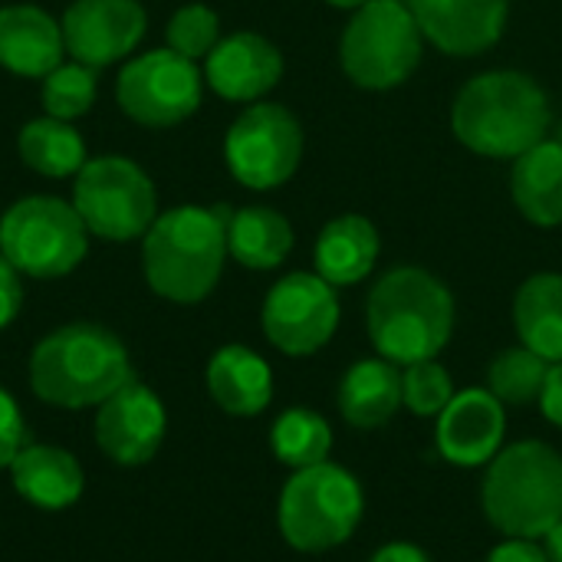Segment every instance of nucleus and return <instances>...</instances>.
Here are the masks:
<instances>
[{
  "label": "nucleus",
  "mask_w": 562,
  "mask_h": 562,
  "mask_svg": "<svg viewBox=\"0 0 562 562\" xmlns=\"http://www.w3.org/2000/svg\"><path fill=\"white\" fill-rule=\"evenodd\" d=\"M481 504L510 540H543L562 520V454L543 441L501 448L487 464Z\"/></svg>",
  "instance_id": "nucleus-5"
},
{
  "label": "nucleus",
  "mask_w": 562,
  "mask_h": 562,
  "mask_svg": "<svg viewBox=\"0 0 562 562\" xmlns=\"http://www.w3.org/2000/svg\"><path fill=\"white\" fill-rule=\"evenodd\" d=\"M507 405L491 389L454 392L438 415V451L454 468H484L504 448Z\"/></svg>",
  "instance_id": "nucleus-15"
},
{
  "label": "nucleus",
  "mask_w": 562,
  "mask_h": 562,
  "mask_svg": "<svg viewBox=\"0 0 562 562\" xmlns=\"http://www.w3.org/2000/svg\"><path fill=\"white\" fill-rule=\"evenodd\" d=\"M484 562H550V557L543 547H537V540H510L507 537V543L491 550V557Z\"/></svg>",
  "instance_id": "nucleus-35"
},
{
  "label": "nucleus",
  "mask_w": 562,
  "mask_h": 562,
  "mask_svg": "<svg viewBox=\"0 0 562 562\" xmlns=\"http://www.w3.org/2000/svg\"><path fill=\"white\" fill-rule=\"evenodd\" d=\"M369 562H431V557L415 543L395 540V543H385L382 550H375Z\"/></svg>",
  "instance_id": "nucleus-36"
},
{
  "label": "nucleus",
  "mask_w": 562,
  "mask_h": 562,
  "mask_svg": "<svg viewBox=\"0 0 562 562\" xmlns=\"http://www.w3.org/2000/svg\"><path fill=\"white\" fill-rule=\"evenodd\" d=\"M72 207L89 234L125 244L148 234L158 217L155 181L125 155L89 158L72 184Z\"/></svg>",
  "instance_id": "nucleus-9"
},
{
  "label": "nucleus",
  "mask_w": 562,
  "mask_h": 562,
  "mask_svg": "<svg viewBox=\"0 0 562 562\" xmlns=\"http://www.w3.org/2000/svg\"><path fill=\"white\" fill-rule=\"evenodd\" d=\"M16 151L23 165L43 178H76L79 168L89 161L82 135L69 122L53 115L26 122L16 135Z\"/></svg>",
  "instance_id": "nucleus-26"
},
{
  "label": "nucleus",
  "mask_w": 562,
  "mask_h": 562,
  "mask_svg": "<svg viewBox=\"0 0 562 562\" xmlns=\"http://www.w3.org/2000/svg\"><path fill=\"white\" fill-rule=\"evenodd\" d=\"M547 372H550V362L540 359L533 349L527 346L504 349L487 369V389L504 405H533L543 395Z\"/></svg>",
  "instance_id": "nucleus-28"
},
{
  "label": "nucleus",
  "mask_w": 562,
  "mask_h": 562,
  "mask_svg": "<svg viewBox=\"0 0 562 562\" xmlns=\"http://www.w3.org/2000/svg\"><path fill=\"white\" fill-rule=\"evenodd\" d=\"M23 306V283L20 270L0 254V329H7Z\"/></svg>",
  "instance_id": "nucleus-33"
},
{
  "label": "nucleus",
  "mask_w": 562,
  "mask_h": 562,
  "mask_svg": "<svg viewBox=\"0 0 562 562\" xmlns=\"http://www.w3.org/2000/svg\"><path fill=\"white\" fill-rule=\"evenodd\" d=\"M263 336L283 356L303 359L319 352L339 329L336 286L319 273H290L263 300Z\"/></svg>",
  "instance_id": "nucleus-12"
},
{
  "label": "nucleus",
  "mask_w": 562,
  "mask_h": 562,
  "mask_svg": "<svg viewBox=\"0 0 562 562\" xmlns=\"http://www.w3.org/2000/svg\"><path fill=\"white\" fill-rule=\"evenodd\" d=\"M514 323L527 349L562 362V273H537L517 290Z\"/></svg>",
  "instance_id": "nucleus-25"
},
{
  "label": "nucleus",
  "mask_w": 562,
  "mask_h": 562,
  "mask_svg": "<svg viewBox=\"0 0 562 562\" xmlns=\"http://www.w3.org/2000/svg\"><path fill=\"white\" fill-rule=\"evenodd\" d=\"M26 448V425L13 402V395L0 385V471L13 464V458Z\"/></svg>",
  "instance_id": "nucleus-32"
},
{
  "label": "nucleus",
  "mask_w": 562,
  "mask_h": 562,
  "mask_svg": "<svg viewBox=\"0 0 562 562\" xmlns=\"http://www.w3.org/2000/svg\"><path fill=\"white\" fill-rule=\"evenodd\" d=\"M366 326L375 352L398 369L435 359L454 333L451 290L422 267H395L369 293Z\"/></svg>",
  "instance_id": "nucleus-3"
},
{
  "label": "nucleus",
  "mask_w": 562,
  "mask_h": 562,
  "mask_svg": "<svg viewBox=\"0 0 562 562\" xmlns=\"http://www.w3.org/2000/svg\"><path fill=\"white\" fill-rule=\"evenodd\" d=\"M270 448L280 464L303 471L323 464L333 451V428L313 408H290L270 428Z\"/></svg>",
  "instance_id": "nucleus-27"
},
{
  "label": "nucleus",
  "mask_w": 562,
  "mask_h": 562,
  "mask_svg": "<svg viewBox=\"0 0 562 562\" xmlns=\"http://www.w3.org/2000/svg\"><path fill=\"white\" fill-rule=\"evenodd\" d=\"M543 86L517 69H491L464 82L451 105V132L474 155L517 161L550 132Z\"/></svg>",
  "instance_id": "nucleus-1"
},
{
  "label": "nucleus",
  "mask_w": 562,
  "mask_h": 562,
  "mask_svg": "<svg viewBox=\"0 0 562 562\" xmlns=\"http://www.w3.org/2000/svg\"><path fill=\"white\" fill-rule=\"evenodd\" d=\"M7 471L13 491L40 510H66L82 497L86 487L79 461L56 445H26Z\"/></svg>",
  "instance_id": "nucleus-19"
},
{
  "label": "nucleus",
  "mask_w": 562,
  "mask_h": 562,
  "mask_svg": "<svg viewBox=\"0 0 562 562\" xmlns=\"http://www.w3.org/2000/svg\"><path fill=\"white\" fill-rule=\"evenodd\" d=\"M165 431L168 415L161 398L135 379L112 392L95 412V445L122 468L148 464L158 454Z\"/></svg>",
  "instance_id": "nucleus-13"
},
{
  "label": "nucleus",
  "mask_w": 562,
  "mask_h": 562,
  "mask_svg": "<svg viewBox=\"0 0 562 562\" xmlns=\"http://www.w3.org/2000/svg\"><path fill=\"white\" fill-rule=\"evenodd\" d=\"M557 142H560V145H562V122H560V135H557Z\"/></svg>",
  "instance_id": "nucleus-39"
},
{
  "label": "nucleus",
  "mask_w": 562,
  "mask_h": 562,
  "mask_svg": "<svg viewBox=\"0 0 562 562\" xmlns=\"http://www.w3.org/2000/svg\"><path fill=\"white\" fill-rule=\"evenodd\" d=\"M66 53L63 23H56L36 3L0 7V66L13 76L43 79Z\"/></svg>",
  "instance_id": "nucleus-18"
},
{
  "label": "nucleus",
  "mask_w": 562,
  "mask_h": 562,
  "mask_svg": "<svg viewBox=\"0 0 562 562\" xmlns=\"http://www.w3.org/2000/svg\"><path fill=\"white\" fill-rule=\"evenodd\" d=\"M382 254L379 227L362 214H342L333 217L319 237H316V273L333 286H352L362 283Z\"/></svg>",
  "instance_id": "nucleus-20"
},
{
  "label": "nucleus",
  "mask_w": 562,
  "mask_h": 562,
  "mask_svg": "<svg viewBox=\"0 0 562 562\" xmlns=\"http://www.w3.org/2000/svg\"><path fill=\"white\" fill-rule=\"evenodd\" d=\"M425 43L445 56H477L501 43L510 0H405Z\"/></svg>",
  "instance_id": "nucleus-16"
},
{
  "label": "nucleus",
  "mask_w": 562,
  "mask_h": 562,
  "mask_svg": "<svg viewBox=\"0 0 562 562\" xmlns=\"http://www.w3.org/2000/svg\"><path fill=\"white\" fill-rule=\"evenodd\" d=\"M86 250L89 231L79 211L59 198H20L0 217V254L26 277H66L86 260Z\"/></svg>",
  "instance_id": "nucleus-8"
},
{
  "label": "nucleus",
  "mask_w": 562,
  "mask_h": 562,
  "mask_svg": "<svg viewBox=\"0 0 562 562\" xmlns=\"http://www.w3.org/2000/svg\"><path fill=\"white\" fill-rule=\"evenodd\" d=\"M66 53L92 69L125 59L145 36L148 16L138 0H72L63 13Z\"/></svg>",
  "instance_id": "nucleus-14"
},
{
  "label": "nucleus",
  "mask_w": 562,
  "mask_h": 562,
  "mask_svg": "<svg viewBox=\"0 0 562 562\" xmlns=\"http://www.w3.org/2000/svg\"><path fill=\"white\" fill-rule=\"evenodd\" d=\"M540 412L550 425L562 428V362H550L547 382H543V395H540Z\"/></svg>",
  "instance_id": "nucleus-34"
},
{
  "label": "nucleus",
  "mask_w": 562,
  "mask_h": 562,
  "mask_svg": "<svg viewBox=\"0 0 562 562\" xmlns=\"http://www.w3.org/2000/svg\"><path fill=\"white\" fill-rule=\"evenodd\" d=\"M231 207L181 204L161 211L142 237V270L148 286L171 303L191 306L214 293L227 254Z\"/></svg>",
  "instance_id": "nucleus-2"
},
{
  "label": "nucleus",
  "mask_w": 562,
  "mask_h": 562,
  "mask_svg": "<svg viewBox=\"0 0 562 562\" xmlns=\"http://www.w3.org/2000/svg\"><path fill=\"white\" fill-rule=\"evenodd\" d=\"M207 392L221 412L234 418H254L273 398V372L254 349L224 346L207 362Z\"/></svg>",
  "instance_id": "nucleus-21"
},
{
  "label": "nucleus",
  "mask_w": 562,
  "mask_h": 562,
  "mask_svg": "<svg viewBox=\"0 0 562 562\" xmlns=\"http://www.w3.org/2000/svg\"><path fill=\"white\" fill-rule=\"evenodd\" d=\"M425 33L402 0H369L352 10L342 30V72L369 92H385L412 79L422 63Z\"/></svg>",
  "instance_id": "nucleus-7"
},
{
  "label": "nucleus",
  "mask_w": 562,
  "mask_h": 562,
  "mask_svg": "<svg viewBox=\"0 0 562 562\" xmlns=\"http://www.w3.org/2000/svg\"><path fill=\"white\" fill-rule=\"evenodd\" d=\"M510 194L517 211L537 227L562 224V145L557 138H543L530 151L514 161Z\"/></svg>",
  "instance_id": "nucleus-22"
},
{
  "label": "nucleus",
  "mask_w": 562,
  "mask_h": 562,
  "mask_svg": "<svg viewBox=\"0 0 562 562\" xmlns=\"http://www.w3.org/2000/svg\"><path fill=\"white\" fill-rule=\"evenodd\" d=\"M323 3L339 7V10H359V7H362V3H369V0H323Z\"/></svg>",
  "instance_id": "nucleus-38"
},
{
  "label": "nucleus",
  "mask_w": 562,
  "mask_h": 562,
  "mask_svg": "<svg viewBox=\"0 0 562 562\" xmlns=\"http://www.w3.org/2000/svg\"><path fill=\"white\" fill-rule=\"evenodd\" d=\"M204 72L175 49H151L128 59L115 82L119 109L145 128H171L201 105Z\"/></svg>",
  "instance_id": "nucleus-11"
},
{
  "label": "nucleus",
  "mask_w": 562,
  "mask_h": 562,
  "mask_svg": "<svg viewBox=\"0 0 562 562\" xmlns=\"http://www.w3.org/2000/svg\"><path fill=\"white\" fill-rule=\"evenodd\" d=\"M99 92V79L95 69L86 63H59L49 76H43V109L53 119L72 122L79 115H86L95 102Z\"/></svg>",
  "instance_id": "nucleus-29"
},
{
  "label": "nucleus",
  "mask_w": 562,
  "mask_h": 562,
  "mask_svg": "<svg viewBox=\"0 0 562 562\" xmlns=\"http://www.w3.org/2000/svg\"><path fill=\"white\" fill-rule=\"evenodd\" d=\"M402 408V369L389 359H362L339 382V412L352 428H382Z\"/></svg>",
  "instance_id": "nucleus-23"
},
{
  "label": "nucleus",
  "mask_w": 562,
  "mask_h": 562,
  "mask_svg": "<svg viewBox=\"0 0 562 562\" xmlns=\"http://www.w3.org/2000/svg\"><path fill=\"white\" fill-rule=\"evenodd\" d=\"M543 540H547V547H543V550H547L550 562H562V520L553 527V530H550V533H547V537H543Z\"/></svg>",
  "instance_id": "nucleus-37"
},
{
  "label": "nucleus",
  "mask_w": 562,
  "mask_h": 562,
  "mask_svg": "<svg viewBox=\"0 0 562 562\" xmlns=\"http://www.w3.org/2000/svg\"><path fill=\"white\" fill-rule=\"evenodd\" d=\"M283 79V53L260 33L221 40L204 63V82L227 102H260Z\"/></svg>",
  "instance_id": "nucleus-17"
},
{
  "label": "nucleus",
  "mask_w": 562,
  "mask_h": 562,
  "mask_svg": "<svg viewBox=\"0 0 562 562\" xmlns=\"http://www.w3.org/2000/svg\"><path fill=\"white\" fill-rule=\"evenodd\" d=\"M224 161L231 175L250 191H273L286 184L303 161V125L277 102L247 105L224 138Z\"/></svg>",
  "instance_id": "nucleus-10"
},
{
  "label": "nucleus",
  "mask_w": 562,
  "mask_h": 562,
  "mask_svg": "<svg viewBox=\"0 0 562 562\" xmlns=\"http://www.w3.org/2000/svg\"><path fill=\"white\" fill-rule=\"evenodd\" d=\"M132 382L122 339L95 323H69L36 342L30 356V389L56 408H92Z\"/></svg>",
  "instance_id": "nucleus-4"
},
{
  "label": "nucleus",
  "mask_w": 562,
  "mask_h": 562,
  "mask_svg": "<svg viewBox=\"0 0 562 562\" xmlns=\"http://www.w3.org/2000/svg\"><path fill=\"white\" fill-rule=\"evenodd\" d=\"M293 250V227L273 207H240L227 217V254L247 270H273Z\"/></svg>",
  "instance_id": "nucleus-24"
},
{
  "label": "nucleus",
  "mask_w": 562,
  "mask_h": 562,
  "mask_svg": "<svg viewBox=\"0 0 562 562\" xmlns=\"http://www.w3.org/2000/svg\"><path fill=\"white\" fill-rule=\"evenodd\" d=\"M454 398V382L438 359L405 366L402 372V405L418 418H438Z\"/></svg>",
  "instance_id": "nucleus-30"
},
{
  "label": "nucleus",
  "mask_w": 562,
  "mask_h": 562,
  "mask_svg": "<svg viewBox=\"0 0 562 562\" xmlns=\"http://www.w3.org/2000/svg\"><path fill=\"white\" fill-rule=\"evenodd\" d=\"M168 49L188 56V59H207V53L221 43V20L211 7L204 3H188L175 10L165 30Z\"/></svg>",
  "instance_id": "nucleus-31"
},
{
  "label": "nucleus",
  "mask_w": 562,
  "mask_h": 562,
  "mask_svg": "<svg viewBox=\"0 0 562 562\" xmlns=\"http://www.w3.org/2000/svg\"><path fill=\"white\" fill-rule=\"evenodd\" d=\"M362 510L366 497L359 481L346 468L323 461L293 471L277 504V524L293 550L326 553L356 533Z\"/></svg>",
  "instance_id": "nucleus-6"
}]
</instances>
